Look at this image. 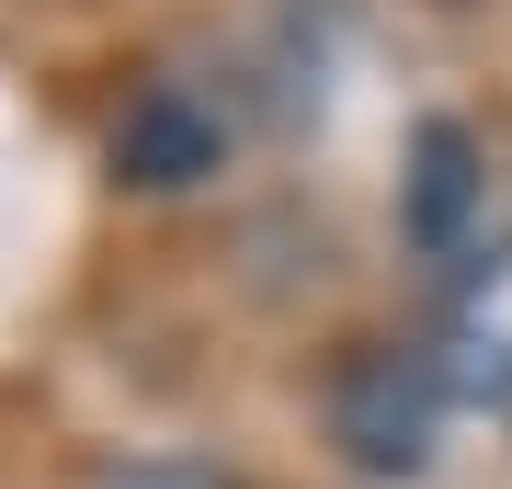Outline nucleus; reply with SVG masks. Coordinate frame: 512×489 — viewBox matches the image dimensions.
I'll use <instances>...</instances> for the list:
<instances>
[{
  "instance_id": "nucleus-1",
  "label": "nucleus",
  "mask_w": 512,
  "mask_h": 489,
  "mask_svg": "<svg viewBox=\"0 0 512 489\" xmlns=\"http://www.w3.org/2000/svg\"><path fill=\"white\" fill-rule=\"evenodd\" d=\"M319 421L365 478H421L444 444V364L421 342H353L319 387Z\"/></svg>"
},
{
  "instance_id": "nucleus-2",
  "label": "nucleus",
  "mask_w": 512,
  "mask_h": 489,
  "mask_svg": "<svg viewBox=\"0 0 512 489\" xmlns=\"http://www.w3.org/2000/svg\"><path fill=\"white\" fill-rule=\"evenodd\" d=\"M103 160L126 194H194V182L228 171V103H205L194 80H148V91H126Z\"/></svg>"
},
{
  "instance_id": "nucleus-3",
  "label": "nucleus",
  "mask_w": 512,
  "mask_h": 489,
  "mask_svg": "<svg viewBox=\"0 0 512 489\" xmlns=\"http://www.w3.org/2000/svg\"><path fill=\"white\" fill-rule=\"evenodd\" d=\"M478 205H490V148H478L456 114H433V126H410V171H399V228L421 262H456Z\"/></svg>"
},
{
  "instance_id": "nucleus-4",
  "label": "nucleus",
  "mask_w": 512,
  "mask_h": 489,
  "mask_svg": "<svg viewBox=\"0 0 512 489\" xmlns=\"http://www.w3.org/2000/svg\"><path fill=\"white\" fill-rule=\"evenodd\" d=\"M92 489H239L217 455H114Z\"/></svg>"
}]
</instances>
